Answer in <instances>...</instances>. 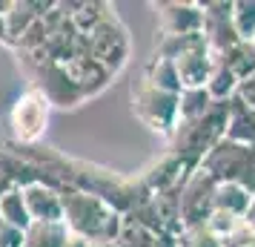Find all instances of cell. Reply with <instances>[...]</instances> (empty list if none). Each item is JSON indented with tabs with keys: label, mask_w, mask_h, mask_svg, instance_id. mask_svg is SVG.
I'll use <instances>...</instances> for the list:
<instances>
[{
	"label": "cell",
	"mask_w": 255,
	"mask_h": 247,
	"mask_svg": "<svg viewBox=\"0 0 255 247\" xmlns=\"http://www.w3.org/2000/svg\"><path fill=\"white\" fill-rule=\"evenodd\" d=\"M227 118H230V101H212V106L201 118L178 121L175 132L169 135V150L181 155L192 170H198L204 155L227 135Z\"/></svg>",
	"instance_id": "cell-1"
},
{
	"label": "cell",
	"mask_w": 255,
	"mask_h": 247,
	"mask_svg": "<svg viewBox=\"0 0 255 247\" xmlns=\"http://www.w3.org/2000/svg\"><path fill=\"white\" fill-rule=\"evenodd\" d=\"M63 224L72 233L86 236L89 242H95V239H115L118 242L124 216L92 193L63 190Z\"/></svg>",
	"instance_id": "cell-2"
},
{
	"label": "cell",
	"mask_w": 255,
	"mask_h": 247,
	"mask_svg": "<svg viewBox=\"0 0 255 247\" xmlns=\"http://www.w3.org/2000/svg\"><path fill=\"white\" fill-rule=\"evenodd\" d=\"M201 170H207L218 184H238L255 196V147L253 144H235L221 138L201 161Z\"/></svg>",
	"instance_id": "cell-3"
},
{
	"label": "cell",
	"mask_w": 255,
	"mask_h": 247,
	"mask_svg": "<svg viewBox=\"0 0 255 247\" xmlns=\"http://www.w3.org/2000/svg\"><path fill=\"white\" fill-rule=\"evenodd\" d=\"M178 106H181V95L163 92L158 86H152L140 78L132 83V112L146 130L158 132L169 141V135L178 127Z\"/></svg>",
	"instance_id": "cell-4"
},
{
	"label": "cell",
	"mask_w": 255,
	"mask_h": 247,
	"mask_svg": "<svg viewBox=\"0 0 255 247\" xmlns=\"http://www.w3.org/2000/svg\"><path fill=\"white\" fill-rule=\"evenodd\" d=\"M49 98L37 86H29L9 112V132H12L14 147H37L49 124Z\"/></svg>",
	"instance_id": "cell-5"
},
{
	"label": "cell",
	"mask_w": 255,
	"mask_h": 247,
	"mask_svg": "<svg viewBox=\"0 0 255 247\" xmlns=\"http://www.w3.org/2000/svg\"><path fill=\"white\" fill-rule=\"evenodd\" d=\"M89 37V52L92 58L104 66L109 75H115L129 58V37L124 23L118 20L115 12H106L104 20L95 26L92 32H86Z\"/></svg>",
	"instance_id": "cell-6"
},
{
	"label": "cell",
	"mask_w": 255,
	"mask_h": 247,
	"mask_svg": "<svg viewBox=\"0 0 255 247\" xmlns=\"http://www.w3.org/2000/svg\"><path fill=\"white\" fill-rule=\"evenodd\" d=\"M215 190H218V181L201 167L186 178L181 187V222H184V227L207 224V219L215 210Z\"/></svg>",
	"instance_id": "cell-7"
},
{
	"label": "cell",
	"mask_w": 255,
	"mask_h": 247,
	"mask_svg": "<svg viewBox=\"0 0 255 247\" xmlns=\"http://www.w3.org/2000/svg\"><path fill=\"white\" fill-rule=\"evenodd\" d=\"M232 6L235 0H207L201 3V12H204V37H207L209 52L224 55L227 49H232L241 37L235 32L232 23Z\"/></svg>",
	"instance_id": "cell-8"
},
{
	"label": "cell",
	"mask_w": 255,
	"mask_h": 247,
	"mask_svg": "<svg viewBox=\"0 0 255 247\" xmlns=\"http://www.w3.org/2000/svg\"><path fill=\"white\" fill-rule=\"evenodd\" d=\"M35 72H37L35 86L46 95L52 106H63L66 109V106H78L86 98L81 86L69 78V72L63 69V66H58V63H52V60H35Z\"/></svg>",
	"instance_id": "cell-9"
},
{
	"label": "cell",
	"mask_w": 255,
	"mask_h": 247,
	"mask_svg": "<svg viewBox=\"0 0 255 247\" xmlns=\"http://www.w3.org/2000/svg\"><path fill=\"white\" fill-rule=\"evenodd\" d=\"M155 14H158V35H195L204 32V12L201 3H181V0H169V3H155Z\"/></svg>",
	"instance_id": "cell-10"
},
{
	"label": "cell",
	"mask_w": 255,
	"mask_h": 247,
	"mask_svg": "<svg viewBox=\"0 0 255 247\" xmlns=\"http://www.w3.org/2000/svg\"><path fill=\"white\" fill-rule=\"evenodd\" d=\"M23 199L32 222H63V193L58 187L35 181L23 187Z\"/></svg>",
	"instance_id": "cell-11"
},
{
	"label": "cell",
	"mask_w": 255,
	"mask_h": 247,
	"mask_svg": "<svg viewBox=\"0 0 255 247\" xmlns=\"http://www.w3.org/2000/svg\"><path fill=\"white\" fill-rule=\"evenodd\" d=\"M212 60H215V55L209 52L207 43H201V46L178 55L172 63H175V69H178L181 86L184 89H201V86H207L209 72H212Z\"/></svg>",
	"instance_id": "cell-12"
},
{
	"label": "cell",
	"mask_w": 255,
	"mask_h": 247,
	"mask_svg": "<svg viewBox=\"0 0 255 247\" xmlns=\"http://www.w3.org/2000/svg\"><path fill=\"white\" fill-rule=\"evenodd\" d=\"M235 144H253L255 147V109L238 95L230 98V118H227V135Z\"/></svg>",
	"instance_id": "cell-13"
},
{
	"label": "cell",
	"mask_w": 255,
	"mask_h": 247,
	"mask_svg": "<svg viewBox=\"0 0 255 247\" xmlns=\"http://www.w3.org/2000/svg\"><path fill=\"white\" fill-rule=\"evenodd\" d=\"M69 227L63 222H32L23 233V247H63Z\"/></svg>",
	"instance_id": "cell-14"
},
{
	"label": "cell",
	"mask_w": 255,
	"mask_h": 247,
	"mask_svg": "<svg viewBox=\"0 0 255 247\" xmlns=\"http://www.w3.org/2000/svg\"><path fill=\"white\" fill-rule=\"evenodd\" d=\"M143 81L152 83V86H158V89H163V92H172V95L184 92L181 78H178V69H175V63L169 58L152 55V60L146 63V69H143Z\"/></svg>",
	"instance_id": "cell-15"
},
{
	"label": "cell",
	"mask_w": 255,
	"mask_h": 247,
	"mask_svg": "<svg viewBox=\"0 0 255 247\" xmlns=\"http://www.w3.org/2000/svg\"><path fill=\"white\" fill-rule=\"evenodd\" d=\"M250 204H253V193H247L238 184H218V190H215V210H221V213L247 219Z\"/></svg>",
	"instance_id": "cell-16"
},
{
	"label": "cell",
	"mask_w": 255,
	"mask_h": 247,
	"mask_svg": "<svg viewBox=\"0 0 255 247\" xmlns=\"http://www.w3.org/2000/svg\"><path fill=\"white\" fill-rule=\"evenodd\" d=\"M227 69L238 78V81H247L250 75H255V46L253 40H238L232 49H227L224 55H218Z\"/></svg>",
	"instance_id": "cell-17"
},
{
	"label": "cell",
	"mask_w": 255,
	"mask_h": 247,
	"mask_svg": "<svg viewBox=\"0 0 255 247\" xmlns=\"http://www.w3.org/2000/svg\"><path fill=\"white\" fill-rule=\"evenodd\" d=\"M212 55H215V52H212ZM238 86H241V81H238V78L227 69V63L215 55L212 72H209V81H207V92L212 95V101H230L232 95L238 92Z\"/></svg>",
	"instance_id": "cell-18"
},
{
	"label": "cell",
	"mask_w": 255,
	"mask_h": 247,
	"mask_svg": "<svg viewBox=\"0 0 255 247\" xmlns=\"http://www.w3.org/2000/svg\"><path fill=\"white\" fill-rule=\"evenodd\" d=\"M0 219H6L9 224H14L17 230H29L32 216L26 210V199H23V187H12L3 199H0Z\"/></svg>",
	"instance_id": "cell-19"
},
{
	"label": "cell",
	"mask_w": 255,
	"mask_h": 247,
	"mask_svg": "<svg viewBox=\"0 0 255 247\" xmlns=\"http://www.w3.org/2000/svg\"><path fill=\"white\" fill-rule=\"evenodd\" d=\"M209 106H212V95L207 92V86H201V89H184L181 92V106H178V121L201 118Z\"/></svg>",
	"instance_id": "cell-20"
},
{
	"label": "cell",
	"mask_w": 255,
	"mask_h": 247,
	"mask_svg": "<svg viewBox=\"0 0 255 247\" xmlns=\"http://www.w3.org/2000/svg\"><path fill=\"white\" fill-rule=\"evenodd\" d=\"M232 23L241 40L255 37V0H235L232 6Z\"/></svg>",
	"instance_id": "cell-21"
},
{
	"label": "cell",
	"mask_w": 255,
	"mask_h": 247,
	"mask_svg": "<svg viewBox=\"0 0 255 247\" xmlns=\"http://www.w3.org/2000/svg\"><path fill=\"white\" fill-rule=\"evenodd\" d=\"M178 247H224V242L207 224H198V227H186L184 233L178 236Z\"/></svg>",
	"instance_id": "cell-22"
},
{
	"label": "cell",
	"mask_w": 255,
	"mask_h": 247,
	"mask_svg": "<svg viewBox=\"0 0 255 247\" xmlns=\"http://www.w3.org/2000/svg\"><path fill=\"white\" fill-rule=\"evenodd\" d=\"M118 245L121 247H152L155 245V233H149L146 227L124 219V227H121V236H118Z\"/></svg>",
	"instance_id": "cell-23"
},
{
	"label": "cell",
	"mask_w": 255,
	"mask_h": 247,
	"mask_svg": "<svg viewBox=\"0 0 255 247\" xmlns=\"http://www.w3.org/2000/svg\"><path fill=\"white\" fill-rule=\"evenodd\" d=\"M241 222H244V219H238V216H230V213L212 210V216L207 219V227H209L215 236H218V239H227L230 233H235V227H238Z\"/></svg>",
	"instance_id": "cell-24"
},
{
	"label": "cell",
	"mask_w": 255,
	"mask_h": 247,
	"mask_svg": "<svg viewBox=\"0 0 255 247\" xmlns=\"http://www.w3.org/2000/svg\"><path fill=\"white\" fill-rule=\"evenodd\" d=\"M221 242H224V247H255V224L244 219L235 227V233H230L227 239H221Z\"/></svg>",
	"instance_id": "cell-25"
},
{
	"label": "cell",
	"mask_w": 255,
	"mask_h": 247,
	"mask_svg": "<svg viewBox=\"0 0 255 247\" xmlns=\"http://www.w3.org/2000/svg\"><path fill=\"white\" fill-rule=\"evenodd\" d=\"M0 247H23V230L0 219Z\"/></svg>",
	"instance_id": "cell-26"
},
{
	"label": "cell",
	"mask_w": 255,
	"mask_h": 247,
	"mask_svg": "<svg viewBox=\"0 0 255 247\" xmlns=\"http://www.w3.org/2000/svg\"><path fill=\"white\" fill-rule=\"evenodd\" d=\"M235 95H238L241 101H247V104L255 109V75H250L247 81H241V86H238V92H235Z\"/></svg>",
	"instance_id": "cell-27"
},
{
	"label": "cell",
	"mask_w": 255,
	"mask_h": 247,
	"mask_svg": "<svg viewBox=\"0 0 255 247\" xmlns=\"http://www.w3.org/2000/svg\"><path fill=\"white\" fill-rule=\"evenodd\" d=\"M152 247H178V236L169 233V230H161V233L155 236V245Z\"/></svg>",
	"instance_id": "cell-28"
},
{
	"label": "cell",
	"mask_w": 255,
	"mask_h": 247,
	"mask_svg": "<svg viewBox=\"0 0 255 247\" xmlns=\"http://www.w3.org/2000/svg\"><path fill=\"white\" fill-rule=\"evenodd\" d=\"M89 245H92V242H89L86 236H78V233H72V230H69V236H66V245H63V247H89Z\"/></svg>",
	"instance_id": "cell-29"
},
{
	"label": "cell",
	"mask_w": 255,
	"mask_h": 247,
	"mask_svg": "<svg viewBox=\"0 0 255 247\" xmlns=\"http://www.w3.org/2000/svg\"><path fill=\"white\" fill-rule=\"evenodd\" d=\"M89 247H121V245H118L115 239H95Z\"/></svg>",
	"instance_id": "cell-30"
},
{
	"label": "cell",
	"mask_w": 255,
	"mask_h": 247,
	"mask_svg": "<svg viewBox=\"0 0 255 247\" xmlns=\"http://www.w3.org/2000/svg\"><path fill=\"white\" fill-rule=\"evenodd\" d=\"M12 187H14V184L9 181V178H6V176H0V199H3V196H6V193H9Z\"/></svg>",
	"instance_id": "cell-31"
},
{
	"label": "cell",
	"mask_w": 255,
	"mask_h": 247,
	"mask_svg": "<svg viewBox=\"0 0 255 247\" xmlns=\"http://www.w3.org/2000/svg\"><path fill=\"white\" fill-rule=\"evenodd\" d=\"M0 43H9V37H6V20H3V14H0Z\"/></svg>",
	"instance_id": "cell-32"
},
{
	"label": "cell",
	"mask_w": 255,
	"mask_h": 247,
	"mask_svg": "<svg viewBox=\"0 0 255 247\" xmlns=\"http://www.w3.org/2000/svg\"><path fill=\"white\" fill-rule=\"evenodd\" d=\"M247 222L255 224V196H253V204H250V210H247Z\"/></svg>",
	"instance_id": "cell-33"
},
{
	"label": "cell",
	"mask_w": 255,
	"mask_h": 247,
	"mask_svg": "<svg viewBox=\"0 0 255 247\" xmlns=\"http://www.w3.org/2000/svg\"><path fill=\"white\" fill-rule=\"evenodd\" d=\"M253 46H255V37H253Z\"/></svg>",
	"instance_id": "cell-34"
}]
</instances>
